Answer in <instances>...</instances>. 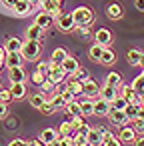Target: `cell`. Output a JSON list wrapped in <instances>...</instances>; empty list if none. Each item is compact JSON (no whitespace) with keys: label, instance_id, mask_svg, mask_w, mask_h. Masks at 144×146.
Listing matches in <instances>:
<instances>
[{"label":"cell","instance_id":"obj_2","mask_svg":"<svg viewBox=\"0 0 144 146\" xmlns=\"http://www.w3.org/2000/svg\"><path fill=\"white\" fill-rule=\"evenodd\" d=\"M40 42L38 40H24V44H22V50H20V54H22V58L24 60H38V56H40Z\"/></svg>","mask_w":144,"mask_h":146},{"label":"cell","instance_id":"obj_16","mask_svg":"<svg viewBox=\"0 0 144 146\" xmlns=\"http://www.w3.org/2000/svg\"><path fill=\"white\" fill-rule=\"evenodd\" d=\"M66 88H68L74 96H84V82H82V80H76V78L66 80Z\"/></svg>","mask_w":144,"mask_h":146},{"label":"cell","instance_id":"obj_15","mask_svg":"<svg viewBox=\"0 0 144 146\" xmlns=\"http://www.w3.org/2000/svg\"><path fill=\"white\" fill-rule=\"evenodd\" d=\"M46 146L48 144H52V142H56L58 138H60V134H58V130H54V128H44L42 132H40V136H38Z\"/></svg>","mask_w":144,"mask_h":146},{"label":"cell","instance_id":"obj_25","mask_svg":"<svg viewBox=\"0 0 144 146\" xmlns=\"http://www.w3.org/2000/svg\"><path fill=\"white\" fill-rule=\"evenodd\" d=\"M102 52H104V46H100L98 42H94V44L88 48V58H90V60H96V62H100V58H102Z\"/></svg>","mask_w":144,"mask_h":146},{"label":"cell","instance_id":"obj_53","mask_svg":"<svg viewBox=\"0 0 144 146\" xmlns=\"http://www.w3.org/2000/svg\"><path fill=\"white\" fill-rule=\"evenodd\" d=\"M134 146H144V134H140V136H136V140L132 142Z\"/></svg>","mask_w":144,"mask_h":146},{"label":"cell","instance_id":"obj_49","mask_svg":"<svg viewBox=\"0 0 144 146\" xmlns=\"http://www.w3.org/2000/svg\"><path fill=\"white\" fill-rule=\"evenodd\" d=\"M6 66V48L0 46V70H2Z\"/></svg>","mask_w":144,"mask_h":146},{"label":"cell","instance_id":"obj_28","mask_svg":"<svg viewBox=\"0 0 144 146\" xmlns=\"http://www.w3.org/2000/svg\"><path fill=\"white\" fill-rule=\"evenodd\" d=\"M64 110H66L68 116H82V106H80V102H76V100L68 102V104L64 106Z\"/></svg>","mask_w":144,"mask_h":146},{"label":"cell","instance_id":"obj_48","mask_svg":"<svg viewBox=\"0 0 144 146\" xmlns=\"http://www.w3.org/2000/svg\"><path fill=\"white\" fill-rule=\"evenodd\" d=\"M60 94H62V98H64V102H66V104H68V102H72V100H76V96H74L68 88H66V90H62Z\"/></svg>","mask_w":144,"mask_h":146},{"label":"cell","instance_id":"obj_33","mask_svg":"<svg viewBox=\"0 0 144 146\" xmlns=\"http://www.w3.org/2000/svg\"><path fill=\"white\" fill-rule=\"evenodd\" d=\"M114 60H116V54H114V50H110V48H104V52H102V58H100V64H114Z\"/></svg>","mask_w":144,"mask_h":146},{"label":"cell","instance_id":"obj_10","mask_svg":"<svg viewBox=\"0 0 144 146\" xmlns=\"http://www.w3.org/2000/svg\"><path fill=\"white\" fill-rule=\"evenodd\" d=\"M34 24H38L40 28H50L52 24H54V16L52 14H48V12H44V10H40L36 16H34Z\"/></svg>","mask_w":144,"mask_h":146},{"label":"cell","instance_id":"obj_8","mask_svg":"<svg viewBox=\"0 0 144 146\" xmlns=\"http://www.w3.org/2000/svg\"><path fill=\"white\" fill-rule=\"evenodd\" d=\"M38 6H40V10H44V12H48V14H52V16H60L62 14V6L58 4V2H54V0H40L38 2Z\"/></svg>","mask_w":144,"mask_h":146},{"label":"cell","instance_id":"obj_55","mask_svg":"<svg viewBox=\"0 0 144 146\" xmlns=\"http://www.w3.org/2000/svg\"><path fill=\"white\" fill-rule=\"evenodd\" d=\"M134 6H136L138 10H142V12H144V0H134Z\"/></svg>","mask_w":144,"mask_h":146},{"label":"cell","instance_id":"obj_7","mask_svg":"<svg viewBox=\"0 0 144 146\" xmlns=\"http://www.w3.org/2000/svg\"><path fill=\"white\" fill-rule=\"evenodd\" d=\"M108 118H110V122L116 124V126H126V124L130 122V118L126 116V112H124V110H116V108H110Z\"/></svg>","mask_w":144,"mask_h":146},{"label":"cell","instance_id":"obj_29","mask_svg":"<svg viewBox=\"0 0 144 146\" xmlns=\"http://www.w3.org/2000/svg\"><path fill=\"white\" fill-rule=\"evenodd\" d=\"M74 130H76V128H74V126H72V122H70V116H68L60 126H58V134H60V136H72V134H74Z\"/></svg>","mask_w":144,"mask_h":146},{"label":"cell","instance_id":"obj_39","mask_svg":"<svg viewBox=\"0 0 144 146\" xmlns=\"http://www.w3.org/2000/svg\"><path fill=\"white\" fill-rule=\"evenodd\" d=\"M50 102L56 106V110L66 106V102H64V98H62V94H60V92H52V98H50Z\"/></svg>","mask_w":144,"mask_h":146},{"label":"cell","instance_id":"obj_27","mask_svg":"<svg viewBox=\"0 0 144 146\" xmlns=\"http://www.w3.org/2000/svg\"><path fill=\"white\" fill-rule=\"evenodd\" d=\"M62 66H64V70H66V74H74L78 68H80V64H78V60L74 58V56H68L64 62H62Z\"/></svg>","mask_w":144,"mask_h":146},{"label":"cell","instance_id":"obj_47","mask_svg":"<svg viewBox=\"0 0 144 146\" xmlns=\"http://www.w3.org/2000/svg\"><path fill=\"white\" fill-rule=\"evenodd\" d=\"M72 78H76V80H88V74H86V70H82V68H78L74 74H72Z\"/></svg>","mask_w":144,"mask_h":146},{"label":"cell","instance_id":"obj_46","mask_svg":"<svg viewBox=\"0 0 144 146\" xmlns=\"http://www.w3.org/2000/svg\"><path fill=\"white\" fill-rule=\"evenodd\" d=\"M134 124H132V128L138 132V134H144V120H140V118H136V120H132Z\"/></svg>","mask_w":144,"mask_h":146},{"label":"cell","instance_id":"obj_34","mask_svg":"<svg viewBox=\"0 0 144 146\" xmlns=\"http://www.w3.org/2000/svg\"><path fill=\"white\" fill-rule=\"evenodd\" d=\"M106 84H110V86H114V88H120V86H122L120 74H118V72H110V74L106 76Z\"/></svg>","mask_w":144,"mask_h":146},{"label":"cell","instance_id":"obj_52","mask_svg":"<svg viewBox=\"0 0 144 146\" xmlns=\"http://www.w3.org/2000/svg\"><path fill=\"white\" fill-rule=\"evenodd\" d=\"M28 146H46V144H44L40 138H34V140H30V142H28Z\"/></svg>","mask_w":144,"mask_h":146},{"label":"cell","instance_id":"obj_37","mask_svg":"<svg viewBox=\"0 0 144 146\" xmlns=\"http://www.w3.org/2000/svg\"><path fill=\"white\" fill-rule=\"evenodd\" d=\"M48 146H74V138L72 136H60L56 142H52Z\"/></svg>","mask_w":144,"mask_h":146},{"label":"cell","instance_id":"obj_20","mask_svg":"<svg viewBox=\"0 0 144 146\" xmlns=\"http://www.w3.org/2000/svg\"><path fill=\"white\" fill-rule=\"evenodd\" d=\"M136 136H138V132L134 130V128H126V126H122V130H120V142H124V144H132L134 140H136Z\"/></svg>","mask_w":144,"mask_h":146},{"label":"cell","instance_id":"obj_21","mask_svg":"<svg viewBox=\"0 0 144 146\" xmlns=\"http://www.w3.org/2000/svg\"><path fill=\"white\" fill-rule=\"evenodd\" d=\"M22 54L20 52H6V68H14V66H22Z\"/></svg>","mask_w":144,"mask_h":146},{"label":"cell","instance_id":"obj_58","mask_svg":"<svg viewBox=\"0 0 144 146\" xmlns=\"http://www.w3.org/2000/svg\"><path fill=\"white\" fill-rule=\"evenodd\" d=\"M140 104H142V106H144V92H142V94H140Z\"/></svg>","mask_w":144,"mask_h":146},{"label":"cell","instance_id":"obj_30","mask_svg":"<svg viewBox=\"0 0 144 146\" xmlns=\"http://www.w3.org/2000/svg\"><path fill=\"white\" fill-rule=\"evenodd\" d=\"M28 102H30V106H32V108H38V110H40V106L46 102V98H44V94H42V92H34V94H30V96H28Z\"/></svg>","mask_w":144,"mask_h":146},{"label":"cell","instance_id":"obj_24","mask_svg":"<svg viewBox=\"0 0 144 146\" xmlns=\"http://www.w3.org/2000/svg\"><path fill=\"white\" fill-rule=\"evenodd\" d=\"M66 58H68V50H66L64 46H60V48H54V52H52V56H50V60H52L54 64H62Z\"/></svg>","mask_w":144,"mask_h":146},{"label":"cell","instance_id":"obj_60","mask_svg":"<svg viewBox=\"0 0 144 146\" xmlns=\"http://www.w3.org/2000/svg\"><path fill=\"white\" fill-rule=\"evenodd\" d=\"M54 2H58V4H60V6H62V2H64V0H54Z\"/></svg>","mask_w":144,"mask_h":146},{"label":"cell","instance_id":"obj_42","mask_svg":"<svg viewBox=\"0 0 144 146\" xmlns=\"http://www.w3.org/2000/svg\"><path fill=\"white\" fill-rule=\"evenodd\" d=\"M12 100V94H10V88H0V102L8 104Z\"/></svg>","mask_w":144,"mask_h":146},{"label":"cell","instance_id":"obj_9","mask_svg":"<svg viewBox=\"0 0 144 146\" xmlns=\"http://www.w3.org/2000/svg\"><path fill=\"white\" fill-rule=\"evenodd\" d=\"M48 78H50L54 84L64 82V78H66V70H64V66H62V64H54V62H52V68H50V72H48Z\"/></svg>","mask_w":144,"mask_h":146},{"label":"cell","instance_id":"obj_59","mask_svg":"<svg viewBox=\"0 0 144 146\" xmlns=\"http://www.w3.org/2000/svg\"><path fill=\"white\" fill-rule=\"evenodd\" d=\"M28 2H32V4H38V2H40V0H28Z\"/></svg>","mask_w":144,"mask_h":146},{"label":"cell","instance_id":"obj_36","mask_svg":"<svg viewBox=\"0 0 144 146\" xmlns=\"http://www.w3.org/2000/svg\"><path fill=\"white\" fill-rule=\"evenodd\" d=\"M54 90H56V84H54L50 78H46V80L40 84V92H42V94H50V92H54Z\"/></svg>","mask_w":144,"mask_h":146},{"label":"cell","instance_id":"obj_45","mask_svg":"<svg viewBox=\"0 0 144 146\" xmlns=\"http://www.w3.org/2000/svg\"><path fill=\"white\" fill-rule=\"evenodd\" d=\"M76 34H78L80 38H90V30H88V26H76Z\"/></svg>","mask_w":144,"mask_h":146},{"label":"cell","instance_id":"obj_22","mask_svg":"<svg viewBox=\"0 0 144 146\" xmlns=\"http://www.w3.org/2000/svg\"><path fill=\"white\" fill-rule=\"evenodd\" d=\"M100 96H102L104 100L112 102V100L118 96V88H114V86H110V84H104V86L100 88Z\"/></svg>","mask_w":144,"mask_h":146},{"label":"cell","instance_id":"obj_44","mask_svg":"<svg viewBox=\"0 0 144 146\" xmlns=\"http://www.w3.org/2000/svg\"><path fill=\"white\" fill-rule=\"evenodd\" d=\"M66 116H68V114H66ZM70 122H72V126H74L76 130L86 124V122H84V116H70Z\"/></svg>","mask_w":144,"mask_h":146},{"label":"cell","instance_id":"obj_35","mask_svg":"<svg viewBox=\"0 0 144 146\" xmlns=\"http://www.w3.org/2000/svg\"><path fill=\"white\" fill-rule=\"evenodd\" d=\"M130 102L124 98V96H116L112 102H110V108H116V110H126V106H128Z\"/></svg>","mask_w":144,"mask_h":146},{"label":"cell","instance_id":"obj_61","mask_svg":"<svg viewBox=\"0 0 144 146\" xmlns=\"http://www.w3.org/2000/svg\"><path fill=\"white\" fill-rule=\"evenodd\" d=\"M74 146H88V144H74Z\"/></svg>","mask_w":144,"mask_h":146},{"label":"cell","instance_id":"obj_43","mask_svg":"<svg viewBox=\"0 0 144 146\" xmlns=\"http://www.w3.org/2000/svg\"><path fill=\"white\" fill-rule=\"evenodd\" d=\"M30 78H32V84H36V86H40V84H42V82L46 80V76H44V74H40L38 70H34Z\"/></svg>","mask_w":144,"mask_h":146},{"label":"cell","instance_id":"obj_6","mask_svg":"<svg viewBox=\"0 0 144 146\" xmlns=\"http://www.w3.org/2000/svg\"><path fill=\"white\" fill-rule=\"evenodd\" d=\"M84 96L86 98H92V100H96L100 96V86H98V82L94 78L84 80Z\"/></svg>","mask_w":144,"mask_h":146},{"label":"cell","instance_id":"obj_26","mask_svg":"<svg viewBox=\"0 0 144 146\" xmlns=\"http://www.w3.org/2000/svg\"><path fill=\"white\" fill-rule=\"evenodd\" d=\"M140 56H142V52H140L138 48H130V50L126 52V62H128L130 66H138Z\"/></svg>","mask_w":144,"mask_h":146},{"label":"cell","instance_id":"obj_32","mask_svg":"<svg viewBox=\"0 0 144 146\" xmlns=\"http://www.w3.org/2000/svg\"><path fill=\"white\" fill-rule=\"evenodd\" d=\"M138 110H140V102H130L124 112H126V116H128L130 120H136V118H138Z\"/></svg>","mask_w":144,"mask_h":146},{"label":"cell","instance_id":"obj_19","mask_svg":"<svg viewBox=\"0 0 144 146\" xmlns=\"http://www.w3.org/2000/svg\"><path fill=\"white\" fill-rule=\"evenodd\" d=\"M120 88H122V96H124L128 102H140V94L134 90V86H132V84H126V86L122 84Z\"/></svg>","mask_w":144,"mask_h":146},{"label":"cell","instance_id":"obj_11","mask_svg":"<svg viewBox=\"0 0 144 146\" xmlns=\"http://www.w3.org/2000/svg\"><path fill=\"white\" fill-rule=\"evenodd\" d=\"M108 112H110V102L98 96L94 100V116H108Z\"/></svg>","mask_w":144,"mask_h":146},{"label":"cell","instance_id":"obj_51","mask_svg":"<svg viewBox=\"0 0 144 146\" xmlns=\"http://www.w3.org/2000/svg\"><path fill=\"white\" fill-rule=\"evenodd\" d=\"M6 116H8V106H6L4 102H0V120L6 118Z\"/></svg>","mask_w":144,"mask_h":146},{"label":"cell","instance_id":"obj_12","mask_svg":"<svg viewBox=\"0 0 144 146\" xmlns=\"http://www.w3.org/2000/svg\"><path fill=\"white\" fill-rule=\"evenodd\" d=\"M26 40H38V42H42L44 40V28H40L38 24H30L26 28Z\"/></svg>","mask_w":144,"mask_h":146},{"label":"cell","instance_id":"obj_62","mask_svg":"<svg viewBox=\"0 0 144 146\" xmlns=\"http://www.w3.org/2000/svg\"><path fill=\"white\" fill-rule=\"evenodd\" d=\"M142 76H144V70H142Z\"/></svg>","mask_w":144,"mask_h":146},{"label":"cell","instance_id":"obj_18","mask_svg":"<svg viewBox=\"0 0 144 146\" xmlns=\"http://www.w3.org/2000/svg\"><path fill=\"white\" fill-rule=\"evenodd\" d=\"M8 78H10V82H24L26 72L22 66H14V68H8Z\"/></svg>","mask_w":144,"mask_h":146},{"label":"cell","instance_id":"obj_56","mask_svg":"<svg viewBox=\"0 0 144 146\" xmlns=\"http://www.w3.org/2000/svg\"><path fill=\"white\" fill-rule=\"evenodd\" d=\"M138 118L144 120V106H142V104H140V110H138Z\"/></svg>","mask_w":144,"mask_h":146},{"label":"cell","instance_id":"obj_17","mask_svg":"<svg viewBox=\"0 0 144 146\" xmlns=\"http://www.w3.org/2000/svg\"><path fill=\"white\" fill-rule=\"evenodd\" d=\"M22 40L20 38H16V36H8L6 38V42H4V48H6V52H20L22 50Z\"/></svg>","mask_w":144,"mask_h":146},{"label":"cell","instance_id":"obj_54","mask_svg":"<svg viewBox=\"0 0 144 146\" xmlns=\"http://www.w3.org/2000/svg\"><path fill=\"white\" fill-rule=\"evenodd\" d=\"M2 2H4V6H8V8H14L18 0H2Z\"/></svg>","mask_w":144,"mask_h":146},{"label":"cell","instance_id":"obj_40","mask_svg":"<svg viewBox=\"0 0 144 146\" xmlns=\"http://www.w3.org/2000/svg\"><path fill=\"white\" fill-rule=\"evenodd\" d=\"M40 112H42L44 116H52V114L56 112V106H54L52 102H48V100H46V102L40 106Z\"/></svg>","mask_w":144,"mask_h":146},{"label":"cell","instance_id":"obj_38","mask_svg":"<svg viewBox=\"0 0 144 146\" xmlns=\"http://www.w3.org/2000/svg\"><path fill=\"white\" fill-rule=\"evenodd\" d=\"M50 68H52V60H50V62L42 60V62H38V64H36V70H38L40 74H44L46 78H48V72H50Z\"/></svg>","mask_w":144,"mask_h":146},{"label":"cell","instance_id":"obj_13","mask_svg":"<svg viewBox=\"0 0 144 146\" xmlns=\"http://www.w3.org/2000/svg\"><path fill=\"white\" fill-rule=\"evenodd\" d=\"M32 2H28V0H18V2H16V6L12 8L14 10V14L16 16H28L30 12H32Z\"/></svg>","mask_w":144,"mask_h":146},{"label":"cell","instance_id":"obj_41","mask_svg":"<svg viewBox=\"0 0 144 146\" xmlns=\"http://www.w3.org/2000/svg\"><path fill=\"white\" fill-rule=\"evenodd\" d=\"M132 86H134V90H136L138 94H142V92H144V76H142V74L136 76V78L132 80Z\"/></svg>","mask_w":144,"mask_h":146},{"label":"cell","instance_id":"obj_57","mask_svg":"<svg viewBox=\"0 0 144 146\" xmlns=\"http://www.w3.org/2000/svg\"><path fill=\"white\" fill-rule=\"evenodd\" d=\"M138 66L144 70V52H142V56H140V62H138Z\"/></svg>","mask_w":144,"mask_h":146},{"label":"cell","instance_id":"obj_3","mask_svg":"<svg viewBox=\"0 0 144 146\" xmlns=\"http://www.w3.org/2000/svg\"><path fill=\"white\" fill-rule=\"evenodd\" d=\"M56 26L62 30V32H72L76 28V20L72 16V12H62L58 18H56Z\"/></svg>","mask_w":144,"mask_h":146},{"label":"cell","instance_id":"obj_23","mask_svg":"<svg viewBox=\"0 0 144 146\" xmlns=\"http://www.w3.org/2000/svg\"><path fill=\"white\" fill-rule=\"evenodd\" d=\"M106 14H108V18L110 20H120L122 18V6L120 4H108L106 6Z\"/></svg>","mask_w":144,"mask_h":146},{"label":"cell","instance_id":"obj_1","mask_svg":"<svg viewBox=\"0 0 144 146\" xmlns=\"http://www.w3.org/2000/svg\"><path fill=\"white\" fill-rule=\"evenodd\" d=\"M72 16L76 20V26H90L94 20H96V14L94 10H90L88 6H78L72 10Z\"/></svg>","mask_w":144,"mask_h":146},{"label":"cell","instance_id":"obj_5","mask_svg":"<svg viewBox=\"0 0 144 146\" xmlns=\"http://www.w3.org/2000/svg\"><path fill=\"white\" fill-rule=\"evenodd\" d=\"M94 40H96L100 46L108 48V46L112 44V30H110V28H98V30L94 32Z\"/></svg>","mask_w":144,"mask_h":146},{"label":"cell","instance_id":"obj_4","mask_svg":"<svg viewBox=\"0 0 144 146\" xmlns=\"http://www.w3.org/2000/svg\"><path fill=\"white\" fill-rule=\"evenodd\" d=\"M86 144L88 146H102L104 144V136H102L98 126H90V130L86 134Z\"/></svg>","mask_w":144,"mask_h":146},{"label":"cell","instance_id":"obj_31","mask_svg":"<svg viewBox=\"0 0 144 146\" xmlns=\"http://www.w3.org/2000/svg\"><path fill=\"white\" fill-rule=\"evenodd\" d=\"M80 106H82V116H92V114H94V100H92V98L82 100Z\"/></svg>","mask_w":144,"mask_h":146},{"label":"cell","instance_id":"obj_50","mask_svg":"<svg viewBox=\"0 0 144 146\" xmlns=\"http://www.w3.org/2000/svg\"><path fill=\"white\" fill-rule=\"evenodd\" d=\"M8 146H28V142L22 140V138H14L12 142H8Z\"/></svg>","mask_w":144,"mask_h":146},{"label":"cell","instance_id":"obj_14","mask_svg":"<svg viewBox=\"0 0 144 146\" xmlns=\"http://www.w3.org/2000/svg\"><path fill=\"white\" fill-rule=\"evenodd\" d=\"M10 94H12V100H22L26 96V84L24 82H12L10 84Z\"/></svg>","mask_w":144,"mask_h":146}]
</instances>
